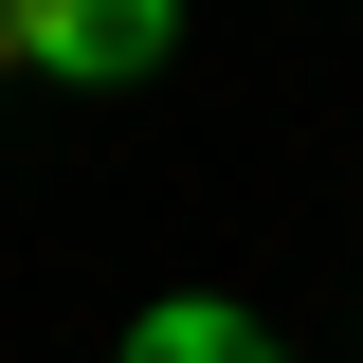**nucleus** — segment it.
I'll return each instance as SVG.
<instances>
[{"mask_svg":"<svg viewBox=\"0 0 363 363\" xmlns=\"http://www.w3.org/2000/svg\"><path fill=\"white\" fill-rule=\"evenodd\" d=\"M0 18H18V73L55 91H128L182 55V0H0Z\"/></svg>","mask_w":363,"mask_h":363,"instance_id":"1","label":"nucleus"},{"mask_svg":"<svg viewBox=\"0 0 363 363\" xmlns=\"http://www.w3.org/2000/svg\"><path fill=\"white\" fill-rule=\"evenodd\" d=\"M128 363H272V327L218 309V291H145V309H128Z\"/></svg>","mask_w":363,"mask_h":363,"instance_id":"2","label":"nucleus"},{"mask_svg":"<svg viewBox=\"0 0 363 363\" xmlns=\"http://www.w3.org/2000/svg\"><path fill=\"white\" fill-rule=\"evenodd\" d=\"M0 73H18V18H0Z\"/></svg>","mask_w":363,"mask_h":363,"instance_id":"3","label":"nucleus"}]
</instances>
